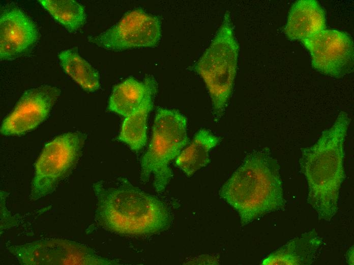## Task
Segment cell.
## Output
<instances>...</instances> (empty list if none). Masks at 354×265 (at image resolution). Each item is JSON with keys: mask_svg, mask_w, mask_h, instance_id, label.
I'll list each match as a JSON object with an SVG mask.
<instances>
[{"mask_svg": "<svg viewBox=\"0 0 354 265\" xmlns=\"http://www.w3.org/2000/svg\"><path fill=\"white\" fill-rule=\"evenodd\" d=\"M350 119L341 112L334 123L312 145L302 149L301 171L308 183L307 201L319 219L330 221L338 209L345 178L344 144Z\"/></svg>", "mask_w": 354, "mask_h": 265, "instance_id": "obj_1", "label": "cell"}, {"mask_svg": "<svg viewBox=\"0 0 354 265\" xmlns=\"http://www.w3.org/2000/svg\"><path fill=\"white\" fill-rule=\"evenodd\" d=\"M97 199L95 220L103 228L120 234H154L168 227L170 216L155 196L119 177L113 186L103 181L93 184Z\"/></svg>", "mask_w": 354, "mask_h": 265, "instance_id": "obj_2", "label": "cell"}, {"mask_svg": "<svg viewBox=\"0 0 354 265\" xmlns=\"http://www.w3.org/2000/svg\"><path fill=\"white\" fill-rule=\"evenodd\" d=\"M219 194L237 211L242 226L282 209L285 200L277 161L267 149L248 154Z\"/></svg>", "mask_w": 354, "mask_h": 265, "instance_id": "obj_3", "label": "cell"}, {"mask_svg": "<svg viewBox=\"0 0 354 265\" xmlns=\"http://www.w3.org/2000/svg\"><path fill=\"white\" fill-rule=\"evenodd\" d=\"M239 45L226 12L213 40L192 69L209 91L215 120L223 115L231 95L237 69Z\"/></svg>", "mask_w": 354, "mask_h": 265, "instance_id": "obj_4", "label": "cell"}, {"mask_svg": "<svg viewBox=\"0 0 354 265\" xmlns=\"http://www.w3.org/2000/svg\"><path fill=\"white\" fill-rule=\"evenodd\" d=\"M188 141L186 118L175 110L159 108L151 142L141 159V181L147 182L153 174L156 191H163L172 177L169 163Z\"/></svg>", "mask_w": 354, "mask_h": 265, "instance_id": "obj_5", "label": "cell"}, {"mask_svg": "<svg viewBox=\"0 0 354 265\" xmlns=\"http://www.w3.org/2000/svg\"><path fill=\"white\" fill-rule=\"evenodd\" d=\"M86 139L79 131L61 135L44 147L35 166L29 198L36 201L52 193L76 165Z\"/></svg>", "mask_w": 354, "mask_h": 265, "instance_id": "obj_6", "label": "cell"}, {"mask_svg": "<svg viewBox=\"0 0 354 265\" xmlns=\"http://www.w3.org/2000/svg\"><path fill=\"white\" fill-rule=\"evenodd\" d=\"M7 249L23 265H113L115 260L102 257L88 246L66 239L41 240Z\"/></svg>", "mask_w": 354, "mask_h": 265, "instance_id": "obj_7", "label": "cell"}, {"mask_svg": "<svg viewBox=\"0 0 354 265\" xmlns=\"http://www.w3.org/2000/svg\"><path fill=\"white\" fill-rule=\"evenodd\" d=\"M161 36L159 18L139 9L126 13L119 22L88 40L97 46L109 50L154 47Z\"/></svg>", "mask_w": 354, "mask_h": 265, "instance_id": "obj_8", "label": "cell"}, {"mask_svg": "<svg viewBox=\"0 0 354 265\" xmlns=\"http://www.w3.org/2000/svg\"><path fill=\"white\" fill-rule=\"evenodd\" d=\"M300 41L309 50L312 66L317 71L338 78L352 71L353 44L345 32L324 30Z\"/></svg>", "mask_w": 354, "mask_h": 265, "instance_id": "obj_9", "label": "cell"}, {"mask_svg": "<svg viewBox=\"0 0 354 265\" xmlns=\"http://www.w3.org/2000/svg\"><path fill=\"white\" fill-rule=\"evenodd\" d=\"M60 94V89L49 85L26 91L4 120L1 132L16 135L34 129L46 119Z\"/></svg>", "mask_w": 354, "mask_h": 265, "instance_id": "obj_10", "label": "cell"}, {"mask_svg": "<svg viewBox=\"0 0 354 265\" xmlns=\"http://www.w3.org/2000/svg\"><path fill=\"white\" fill-rule=\"evenodd\" d=\"M38 38L34 22L21 10H4L0 17V57L1 60L15 59L28 51Z\"/></svg>", "mask_w": 354, "mask_h": 265, "instance_id": "obj_11", "label": "cell"}, {"mask_svg": "<svg viewBox=\"0 0 354 265\" xmlns=\"http://www.w3.org/2000/svg\"><path fill=\"white\" fill-rule=\"evenodd\" d=\"M323 9L315 0H300L291 8L284 28L286 36L300 41L310 38L326 30Z\"/></svg>", "mask_w": 354, "mask_h": 265, "instance_id": "obj_12", "label": "cell"}, {"mask_svg": "<svg viewBox=\"0 0 354 265\" xmlns=\"http://www.w3.org/2000/svg\"><path fill=\"white\" fill-rule=\"evenodd\" d=\"M145 96L139 106L125 117L117 139L126 143L134 151H139L146 144L148 115L153 106L157 85L153 77L146 76Z\"/></svg>", "mask_w": 354, "mask_h": 265, "instance_id": "obj_13", "label": "cell"}, {"mask_svg": "<svg viewBox=\"0 0 354 265\" xmlns=\"http://www.w3.org/2000/svg\"><path fill=\"white\" fill-rule=\"evenodd\" d=\"M322 244V238L313 229L290 240L266 257L261 264H310L315 260Z\"/></svg>", "mask_w": 354, "mask_h": 265, "instance_id": "obj_14", "label": "cell"}, {"mask_svg": "<svg viewBox=\"0 0 354 265\" xmlns=\"http://www.w3.org/2000/svg\"><path fill=\"white\" fill-rule=\"evenodd\" d=\"M220 139L208 130L202 129L195 135L190 144L176 157V166L191 176L210 162L209 152Z\"/></svg>", "mask_w": 354, "mask_h": 265, "instance_id": "obj_15", "label": "cell"}, {"mask_svg": "<svg viewBox=\"0 0 354 265\" xmlns=\"http://www.w3.org/2000/svg\"><path fill=\"white\" fill-rule=\"evenodd\" d=\"M146 92L144 82L128 78L114 87L107 109L109 111L126 117L139 106Z\"/></svg>", "mask_w": 354, "mask_h": 265, "instance_id": "obj_16", "label": "cell"}, {"mask_svg": "<svg viewBox=\"0 0 354 265\" xmlns=\"http://www.w3.org/2000/svg\"><path fill=\"white\" fill-rule=\"evenodd\" d=\"M60 63L65 72L84 90L94 92L100 87L97 71L85 60L72 49L58 54Z\"/></svg>", "mask_w": 354, "mask_h": 265, "instance_id": "obj_17", "label": "cell"}, {"mask_svg": "<svg viewBox=\"0 0 354 265\" xmlns=\"http://www.w3.org/2000/svg\"><path fill=\"white\" fill-rule=\"evenodd\" d=\"M39 3L55 20L68 31L75 32L85 22L82 5L73 0H39Z\"/></svg>", "mask_w": 354, "mask_h": 265, "instance_id": "obj_18", "label": "cell"}, {"mask_svg": "<svg viewBox=\"0 0 354 265\" xmlns=\"http://www.w3.org/2000/svg\"><path fill=\"white\" fill-rule=\"evenodd\" d=\"M347 263L353 264V247L352 246L347 251L346 255Z\"/></svg>", "mask_w": 354, "mask_h": 265, "instance_id": "obj_19", "label": "cell"}]
</instances>
